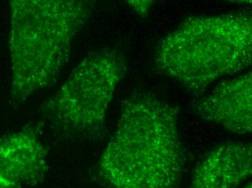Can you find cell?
Segmentation results:
<instances>
[{"label":"cell","mask_w":252,"mask_h":188,"mask_svg":"<svg viewBox=\"0 0 252 188\" xmlns=\"http://www.w3.org/2000/svg\"><path fill=\"white\" fill-rule=\"evenodd\" d=\"M178 120V108L151 93L123 101L116 131L98 163L101 183L117 188L177 186L186 161Z\"/></svg>","instance_id":"1"},{"label":"cell","mask_w":252,"mask_h":188,"mask_svg":"<svg viewBox=\"0 0 252 188\" xmlns=\"http://www.w3.org/2000/svg\"><path fill=\"white\" fill-rule=\"evenodd\" d=\"M10 104L17 108L55 83L96 0H8Z\"/></svg>","instance_id":"2"},{"label":"cell","mask_w":252,"mask_h":188,"mask_svg":"<svg viewBox=\"0 0 252 188\" xmlns=\"http://www.w3.org/2000/svg\"><path fill=\"white\" fill-rule=\"evenodd\" d=\"M250 13L190 17L160 41L155 54L158 72L195 96L214 81L252 64Z\"/></svg>","instance_id":"3"},{"label":"cell","mask_w":252,"mask_h":188,"mask_svg":"<svg viewBox=\"0 0 252 188\" xmlns=\"http://www.w3.org/2000/svg\"><path fill=\"white\" fill-rule=\"evenodd\" d=\"M127 70L124 55L115 49L89 53L55 94L41 104L38 114L63 141H100L107 137V108Z\"/></svg>","instance_id":"4"},{"label":"cell","mask_w":252,"mask_h":188,"mask_svg":"<svg viewBox=\"0 0 252 188\" xmlns=\"http://www.w3.org/2000/svg\"><path fill=\"white\" fill-rule=\"evenodd\" d=\"M48 171L47 152L35 127L0 138V188L33 187Z\"/></svg>","instance_id":"5"},{"label":"cell","mask_w":252,"mask_h":188,"mask_svg":"<svg viewBox=\"0 0 252 188\" xmlns=\"http://www.w3.org/2000/svg\"><path fill=\"white\" fill-rule=\"evenodd\" d=\"M194 111L203 120L233 134H251V72L218 84L211 94L195 104Z\"/></svg>","instance_id":"6"},{"label":"cell","mask_w":252,"mask_h":188,"mask_svg":"<svg viewBox=\"0 0 252 188\" xmlns=\"http://www.w3.org/2000/svg\"><path fill=\"white\" fill-rule=\"evenodd\" d=\"M252 173L251 143H225L207 153L198 162L192 175V187L236 188Z\"/></svg>","instance_id":"7"},{"label":"cell","mask_w":252,"mask_h":188,"mask_svg":"<svg viewBox=\"0 0 252 188\" xmlns=\"http://www.w3.org/2000/svg\"><path fill=\"white\" fill-rule=\"evenodd\" d=\"M132 10L142 18H146L151 10L153 0H125Z\"/></svg>","instance_id":"8"},{"label":"cell","mask_w":252,"mask_h":188,"mask_svg":"<svg viewBox=\"0 0 252 188\" xmlns=\"http://www.w3.org/2000/svg\"><path fill=\"white\" fill-rule=\"evenodd\" d=\"M227 1L230 2L241 3V4H250L252 2V0H227Z\"/></svg>","instance_id":"9"}]
</instances>
